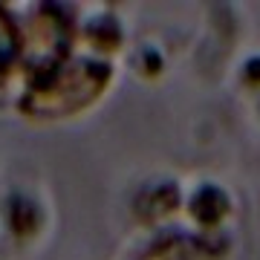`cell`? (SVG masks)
I'll return each mask as SVG.
<instances>
[{"label": "cell", "mask_w": 260, "mask_h": 260, "mask_svg": "<svg viewBox=\"0 0 260 260\" xmlns=\"http://www.w3.org/2000/svg\"><path fill=\"white\" fill-rule=\"evenodd\" d=\"M191 211H194V217H200L203 223H217L225 211V197L220 194L217 188H203V191L194 197Z\"/></svg>", "instance_id": "obj_1"}, {"label": "cell", "mask_w": 260, "mask_h": 260, "mask_svg": "<svg viewBox=\"0 0 260 260\" xmlns=\"http://www.w3.org/2000/svg\"><path fill=\"white\" fill-rule=\"evenodd\" d=\"M18 49H20V41H18V32H15V23L0 9V73H6L15 64Z\"/></svg>", "instance_id": "obj_2"}]
</instances>
